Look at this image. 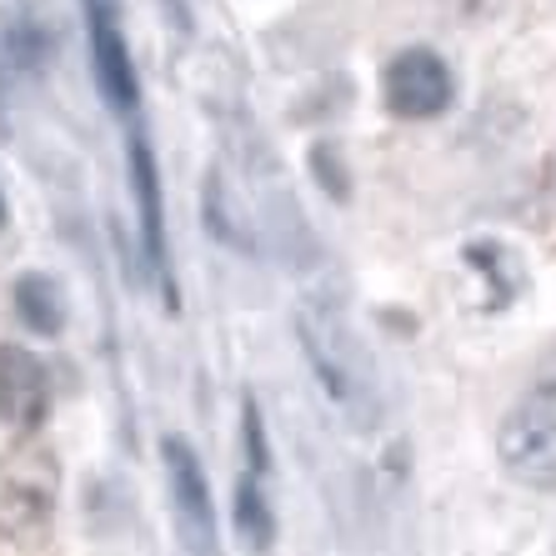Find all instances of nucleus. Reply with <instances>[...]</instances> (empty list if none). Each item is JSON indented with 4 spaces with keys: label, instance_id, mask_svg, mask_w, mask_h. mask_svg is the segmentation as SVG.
<instances>
[{
    "label": "nucleus",
    "instance_id": "1",
    "mask_svg": "<svg viewBox=\"0 0 556 556\" xmlns=\"http://www.w3.org/2000/svg\"><path fill=\"white\" fill-rule=\"evenodd\" d=\"M296 337H301V351H306L316 381H321V391L356 427H366L376 416V381H371V362H366V351L356 341V331L346 326V316L331 301H301Z\"/></svg>",
    "mask_w": 556,
    "mask_h": 556
},
{
    "label": "nucleus",
    "instance_id": "2",
    "mask_svg": "<svg viewBox=\"0 0 556 556\" xmlns=\"http://www.w3.org/2000/svg\"><path fill=\"white\" fill-rule=\"evenodd\" d=\"M456 96L452 65L441 61L427 46H412V51H396L381 71V101H387L391 116L402 121H431L441 116Z\"/></svg>",
    "mask_w": 556,
    "mask_h": 556
},
{
    "label": "nucleus",
    "instance_id": "3",
    "mask_svg": "<svg viewBox=\"0 0 556 556\" xmlns=\"http://www.w3.org/2000/svg\"><path fill=\"white\" fill-rule=\"evenodd\" d=\"M496 462L531 492H556V412L517 406L496 427Z\"/></svg>",
    "mask_w": 556,
    "mask_h": 556
},
{
    "label": "nucleus",
    "instance_id": "4",
    "mask_svg": "<svg viewBox=\"0 0 556 556\" xmlns=\"http://www.w3.org/2000/svg\"><path fill=\"white\" fill-rule=\"evenodd\" d=\"M166 481H170V506H176V527H181V546L191 556H216V506H211L201 456L191 452L186 437H166Z\"/></svg>",
    "mask_w": 556,
    "mask_h": 556
},
{
    "label": "nucleus",
    "instance_id": "5",
    "mask_svg": "<svg viewBox=\"0 0 556 556\" xmlns=\"http://www.w3.org/2000/svg\"><path fill=\"white\" fill-rule=\"evenodd\" d=\"M91 15V61H96V86L116 111L136 105V71H130V51L121 36V11L116 0H86Z\"/></svg>",
    "mask_w": 556,
    "mask_h": 556
},
{
    "label": "nucleus",
    "instance_id": "6",
    "mask_svg": "<svg viewBox=\"0 0 556 556\" xmlns=\"http://www.w3.org/2000/svg\"><path fill=\"white\" fill-rule=\"evenodd\" d=\"M46 412V371L26 351H0V421L36 427Z\"/></svg>",
    "mask_w": 556,
    "mask_h": 556
},
{
    "label": "nucleus",
    "instance_id": "7",
    "mask_svg": "<svg viewBox=\"0 0 556 556\" xmlns=\"http://www.w3.org/2000/svg\"><path fill=\"white\" fill-rule=\"evenodd\" d=\"M130 176H136V201H141V231L155 266H166V220H161V186H155V161L146 141H130Z\"/></svg>",
    "mask_w": 556,
    "mask_h": 556
},
{
    "label": "nucleus",
    "instance_id": "8",
    "mask_svg": "<svg viewBox=\"0 0 556 556\" xmlns=\"http://www.w3.org/2000/svg\"><path fill=\"white\" fill-rule=\"evenodd\" d=\"M51 511V481H30L21 471L0 477V527L5 531H26L40 527Z\"/></svg>",
    "mask_w": 556,
    "mask_h": 556
},
{
    "label": "nucleus",
    "instance_id": "9",
    "mask_svg": "<svg viewBox=\"0 0 556 556\" xmlns=\"http://www.w3.org/2000/svg\"><path fill=\"white\" fill-rule=\"evenodd\" d=\"M15 311H21V321L30 326V331H40V337H55L65 321V306H61V291H55L51 276H21L15 281Z\"/></svg>",
    "mask_w": 556,
    "mask_h": 556
},
{
    "label": "nucleus",
    "instance_id": "10",
    "mask_svg": "<svg viewBox=\"0 0 556 556\" xmlns=\"http://www.w3.org/2000/svg\"><path fill=\"white\" fill-rule=\"evenodd\" d=\"M236 531H241V542L256 556L271 552V542H276V517H271V506H266V496H261L256 477H241V486H236Z\"/></svg>",
    "mask_w": 556,
    "mask_h": 556
},
{
    "label": "nucleus",
    "instance_id": "11",
    "mask_svg": "<svg viewBox=\"0 0 556 556\" xmlns=\"http://www.w3.org/2000/svg\"><path fill=\"white\" fill-rule=\"evenodd\" d=\"M247 446H251V466L256 471H266V437H261V416H256V402H247Z\"/></svg>",
    "mask_w": 556,
    "mask_h": 556
},
{
    "label": "nucleus",
    "instance_id": "12",
    "mask_svg": "<svg viewBox=\"0 0 556 556\" xmlns=\"http://www.w3.org/2000/svg\"><path fill=\"white\" fill-rule=\"evenodd\" d=\"M0 226H5V201H0Z\"/></svg>",
    "mask_w": 556,
    "mask_h": 556
}]
</instances>
